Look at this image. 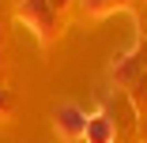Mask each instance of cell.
Wrapping results in <instances>:
<instances>
[{
    "instance_id": "cell-1",
    "label": "cell",
    "mask_w": 147,
    "mask_h": 143,
    "mask_svg": "<svg viewBox=\"0 0 147 143\" xmlns=\"http://www.w3.org/2000/svg\"><path fill=\"white\" fill-rule=\"evenodd\" d=\"M53 117H57V128H61V136H68V139L87 132V113H83L79 105H72V102H61Z\"/></svg>"
},
{
    "instance_id": "cell-2",
    "label": "cell",
    "mask_w": 147,
    "mask_h": 143,
    "mask_svg": "<svg viewBox=\"0 0 147 143\" xmlns=\"http://www.w3.org/2000/svg\"><path fill=\"white\" fill-rule=\"evenodd\" d=\"M87 143H113L117 132H113V121L106 113H94V117H87V132H83Z\"/></svg>"
},
{
    "instance_id": "cell-3",
    "label": "cell",
    "mask_w": 147,
    "mask_h": 143,
    "mask_svg": "<svg viewBox=\"0 0 147 143\" xmlns=\"http://www.w3.org/2000/svg\"><path fill=\"white\" fill-rule=\"evenodd\" d=\"M23 19H30L38 30L45 34L53 23V0H23Z\"/></svg>"
},
{
    "instance_id": "cell-4",
    "label": "cell",
    "mask_w": 147,
    "mask_h": 143,
    "mask_svg": "<svg viewBox=\"0 0 147 143\" xmlns=\"http://www.w3.org/2000/svg\"><path fill=\"white\" fill-rule=\"evenodd\" d=\"M83 4H87V8H91V11H102V8L109 4V0H83Z\"/></svg>"
}]
</instances>
